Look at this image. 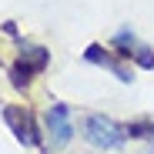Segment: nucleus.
Wrapping results in <instances>:
<instances>
[{"label": "nucleus", "mask_w": 154, "mask_h": 154, "mask_svg": "<svg viewBox=\"0 0 154 154\" xmlns=\"http://www.w3.org/2000/svg\"><path fill=\"white\" fill-rule=\"evenodd\" d=\"M124 134H127V131H121L114 121L100 117V114H87V117H84V137H87L94 147L114 151V147H121V144H124Z\"/></svg>", "instance_id": "nucleus-1"}, {"label": "nucleus", "mask_w": 154, "mask_h": 154, "mask_svg": "<svg viewBox=\"0 0 154 154\" xmlns=\"http://www.w3.org/2000/svg\"><path fill=\"white\" fill-rule=\"evenodd\" d=\"M44 124H47V131H50V144L54 147H64L74 134V127H70V107L67 104H50L47 114H44Z\"/></svg>", "instance_id": "nucleus-2"}, {"label": "nucleus", "mask_w": 154, "mask_h": 154, "mask_svg": "<svg viewBox=\"0 0 154 154\" xmlns=\"http://www.w3.org/2000/svg\"><path fill=\"white\" fill-rule=\"evenodd\" d=\"M4 121H7V127L14 131V137H17L20 144H37L34 121H30V114L23 111L20 104H7V107H4Z\"/></svg>", "instance_id": "nucleus-3"}, {"label": "nucleus", "mask_w": 154, "mask_h": 154, "mask_svg": "<svg viewBox=\"0 0 154 154\" xmlns=\"http://www.w3.org/2000/svg\"><path fill=\"white\" fill-rule=\"evenodd\" d=\"M47 60H50V54H47L44 47H30V44L20 47V64L27 67L30 74H40V70L47 67Z\"/></svg>", "instance_id": "nucleus-4"}, {"label": "nucleus", "mask_w": 154, "mask_h": 154, "mask_svg": "<svg viewBox=\"0 0 154 154\" xmlns=\"http://www.w3.org/2000/svg\"><path fill=\"white\" fill-rule=\"evenodd\" d=\"M87 60H94V64H104L107 70H114V74H117V81H131V74H127L121 64H114V60L104 54V47H97V44H91V47H87Z\"/></svg>", "instance_id": "nucleus-5"}, {"label": "nucleus", "mask_w": 154, "mask_h": 154, "mask_svg": "<svg viewBox=\"0 0 154 154\" xmlns=\"http://www.w3.org/2000/svg\"><path fill=\"white\" fill-rule=\"evenodd\" d=\"M10 81H14V87H20V91H23V87L30 84V70H27V67H23V64L17 60V64L10 67Z\"/></svg>", "instance_id": "nucleus-6"}, {"label": "nucleus", "mask_w": 154, "mask_h": 154, "mask_svg": "<svg viewBox=\"0 0 154 154\" xmlns=\"http://www.w3.org/2000/svg\"><path fill=\"white\" fill-rule=\"evenodd\" d=\"M127 134H131V137H147V134H154V121H151V124H131Z\"/></svg>", "instance_id": "nucleus-7"}, {"label": "nucleus", "mask_w": 154, "mask_h": 154, "mask_svg": "<svg viewBox=\"0 0 154 154\" xmlns=\"http://www.w3.org/2000/svg\"><path fill=\"white\" fill-rule=\"evenodd\" d=\"M134 60H137L141 67H154V54H151L147 47H137V50H134Z\"/></svg>", "instance_id": "nucleus-8"}]
</instances>
